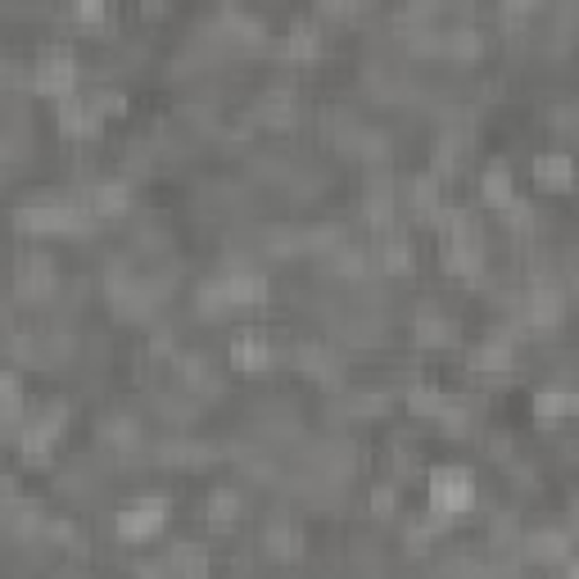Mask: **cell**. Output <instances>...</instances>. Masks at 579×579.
Instances as JSON below:
<instances>
[{"mask_svg":"<svg viewBox=\"0 0 579 579\" xmlns=\"http://www.w3.org/2000/svg\"><path fill=\"white\" fill-rule=\"evenodd\" d=\"M163 516H168L163 498H145V502L118 511V534H123V538H150V534L163 525Z\"/></svg>","mask_w":579,"mask_h":579,"instance_id":"2","label":"cell"},{"mask_svg":"<svg viewBox=\"0 0 579 579\" xmlns=\"http://www.w3.org/2000/svg\"><path fill=\"white\" fill-rule=\"evenodd\" d=\"M484 199H489L493 208H507V204H511V172H507V168H489V172H484Z\"/></svg>","mask_w":579,"mask_h":579,"instance_id":"6","label":"cell"},{"mask_svg":"<svg viewBox=\"0 0 579 579\" xmlns=\"http://www.w3.org/2000/svg\"><path fill=\"white\" fill-rule=\"evenodd\" d=\"M231 358H235V367L258 372V367H267V345H262V340H253V335H240V340H235V349H231Z\"/></svg>","mask_w":579,"mask_h":579,"instance_id":"5","label":"cell"},{"mask_svg":"<svg viewBox=\"0 0 579 579\" xmlns=\"http://www.w3.org/2000/svg\"><path fill=\"white\" fill-rule=\"evenodd\" d=\"M96 208H100V213H123V208H127V186H123V181H105V186L96 190Z\"/></svg>","mask_w":579,"mask_h":579,"instance_id":"7","label":"cell"},{"mask_svg":"<svg viewBox=\"0 0 579 579\" xmlns=\"http://www.w3.org/2000/svg\"><path fill=\"white\" fill-rule=\"evenodd\" d=\"M208 516H213V520H231V516H235V498H231V493H222V498L213 493V511H208Z\"/></svg>","mask_w":579,"mask_h":579,"instance_id":"10","label":"cell"},{"mask_svg":"<svg viewBox=\"0 0 579 579\" xmlns=\"http://www.w3.org/2000/svg\"><path fill=\"white\" fill-rule=\"evenodd\" d=\"M430 498H435L439 511H466L471 498H475V484H471V475H462V471H439V475L430 480Z\"/></svg>","mask_w":579,"mask_h":579,"instance_id":"1","label":"cell"},{"mask_svg":"<svg viewBox=\"0 0 579 579\" xmlns=\"http://www.w3.org/2000/svg\"><path fill=\"white\" fill-rule=\"evenodd\" d=\"M73 82H78L73 55H51V60L41 64V78H37L41 91H73Z\"/></svg>","mask_w":579,"mask_h":579,"instance_id":"3","label":"cell"},{"mask_svg":"<svg viewBox=\"0 0 579 579\" xmlns=\"http://www.w3.org/2000/svg\"><path fill=\"white\" fill-rule=\"evenodd\" d=\"M222 290H226V304H258L262 290H267V280H262L258 271H240V276L222 280Z\"/></svg>","mask_w":579,"mask_h":579,"instance_id":"4","label":"cell"},{"mask_svg":"<svg viewBox=\"0 0 579 579\" xmlns=\"http://www.w3.org/2000/svg\"><path fill=\"white\" fill-rule=\"evenodd\" d=\"M574 403H570V394H538V417L543 412H570Z\"/></svg>","mask_w":579,"mask_h":579,"instance_id":"9","label":"cell"},{"mask_svg":"<svg viewBox=\"0 0 579 579\" xmlns=\"http://www.w3.org/2000/svg\"><path fill=\"white\" fill-rule=\"evenodd\" d=\"M87 19H100V10H105V0H82V5H78Z\"/></svg>","mask_w":579,"mask_h":579,"instance_id":"11","label":"cell"},{"mask_svg":"<svg viewBox=\"0 0 579 579\" xmlns=\"http://www.w3.org/2000/svg\"><path fill=\"white\" fill-rule=\"evenodd\" d=\"M534 172H538V177H547V186H565L570 163H565L561 154H547V159H538V163H534Z\"/></svg>","mask_w":579,"mask_h":579,"instance_id":"8","label":"cell"}]
</instances>
